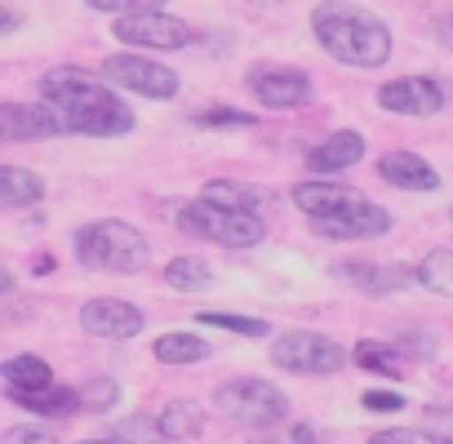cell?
I'll list each match as a JSON object with an SVG mask.
<instances>
[{"mask_svg": "<svg viewBox=\"0 0 453 444\" xmlns=\"http://www.w3.org/2000/svg\"><path fill=\"white\" fill-rule=\"evenodd\" d=\"M41 94L63 116L67 134L120 138L134 129V111L107 89V80H98L81 67H54L50 76H41Z\"/></svg>", "mask_w": 453, "mask_h": 444, "instance_id": "6da1fadb", "label": "cell"}, {"mask_svg": "<svg viewBox=\"0 0 453 444\" xmlns=\"http://www.w3.org/2000/svg\"><path fill=\"white\" fill-rule=\"evenodd\" d=\"M311 32H316L320 50L334 54L347 67H382V63H391V27L365 5L329 0V5L311 10Z\"/></svg>", "mask_w": 453, "mask_h": 444, "instance_id": "7a4b0ae2", "label": "cell"}, {"mask_svg": "<svg viewBox=\"0 0 453 444\" xmlns=\"http://www.w3.org/2000/svg\"><path fill=\"white\" fill-rule=\"evenodd\" d=\"M147 258H151L147 236L120 218H98V222H85L76 232V263L89 267V272L134 276V272L147 267Z\"/></svg>", "mask_w": 453, "mask_h": 444, "instance_id": "3957f363", "label": "cell"}, {"mask_svg": "<svg viewBox=\"0 0 453 444\" xmlns=\"http://www.w3.org/2000/svg\"><path fill=\"white\" fill-rule=\"evenodd\" d=\"M173 222H178V232H187V236H196V241L226 245V249H254V245L267 236L263 218L218 209V204H209V200H187V204H178Z\"/></svg>", "mask_w": 453, "mask_h": 444, "instance_id": "277c9868", "label": "cell"}, {"mask_svg": "<svg viewBox=\"0 0 453 444\" xmlns=\"http://www.w3.org/2000/svg\"><path fill=\"white\" fill-rule=\"evenodd\" d=\"M213 409L241 426H276V422H285L289 400L267 378H236L213 391Z\"/></svg>", "mask_w": 453, "mask_h": 444, "instance_id": "5b68a950", "label": "cell"}, {"mask_svg": "<svg viewBox=\"0 0 453 444\" xmlns=\"http://www.w3.org/2000/svg\"><path fill=\"white\" fill-rule=\"evenodd\" d=\"M272 360L285 373H303V378H329L338 369L351 364V351L325 333H285L272 347Z\"/></svg>", "mask_w": 453, "mask_h": 444, "instance_id": "8992f818", "label": "cell"}, {"mask_svg": "<svg viewBox=\"0 0 453 444\" xmlns=\"http://www.w3.org/2000/svg\"><path fill=\"white\" fill-rule=\"evenodd\" d=\"M103 80L142 98H173L178 94V72H169L165 63H151L142 54H111L103 63Z\"/></svg>", "mask_w": 453, "mask_h": 444, "instance_id": "52a82bcc", "label": "cell"}, {"mask_svg": "<svg viewBox=\"0 0 453 444\" xmlns=\"http://www.w3.org/2000/svg\"><path fill=\"white\" fill-rule=\"evenodd\" d=\"M111 36L125 41V45H142V50H182V45H191V27L178 23L173 14L151 10V5L129 14V19H116Z\"/></svg>", "mask_w": 453, "mask_h": 444, "instance_id": "ba28073f", "label": "cell"}, {"mask_svg": "<svg viewBox=\"0 0 453 444\" xmlns=\"http://www.w3.org/2000/svg\"><path fill=\"white\" fill-rule=\"evenodd\" d=\"M142 311L125 298H89L81 307V329L89 338H107V342H125V338H138L142 333Z\"/></svg>", "mask_w": 453, "mask_h": 444, "instance_id": "9c48e42d", "label": "cell"}, {"mask_svg": "<svg viewBox=\"0 0 453 444\" xmlns=\"http://www.w3.org/2000/svg\"><path fill=\"white\" fill-rule=\"evenodd\" d=\"M311 232L325 236V241H378L391 232V213L373 200L347 209V213H334V218H311Z\"/></svg>", "mask_w": 453, "mask_h": 444, "instance_id": "30bf717a", "label": "cell"}, {"mask_svg": "<svg viewBox=\"0 0 453 444\" xmlns=\"http://www.w3.org/2000/svg\"><path fill=\"white\" fill-rule=\"evenodd\" d=\"M250 94L272 111H294L311 98V80L298 67H263V72H250Z\"/></svg>", "mask_w": 453, "mask_h": 444, "instance_id": "8fae6325", "label": "cell"}, {"mask_svg": "<svg viewBox=\"0 0 453 444\" xmlns=\"http://www.w3.org/2000/svg\"><path fill=\"white\" fill-rule=\"evenodd\" d=\"M378 103L395 116H435L444 107V89L426 76H400L378 89Z\"/></svg>", "mask_w": 453, "mask_h": 444, "instance_id": "7c38bea8", "label": "cell"}, {"mask_svg": "<svg viewBox=\"0 0 453 444\" xmlns=\"http://www.w3.org/2000/svg\"><path fill=\"white\" fill-rule=\"evenodd\" d=\"M334 276L347 280V285L360 289V294H373V298L400 294V289L418 285V267H382V263H338Z\"/></svg>", "mask_w": 453, "mask_h": 444, "instance_id": "4fadbf2b", "label": "cell"}, {"mask_svg": "<svg viewBox=\"0 0 453 444\" xmlns=\"http://www.w3.org/2000/svg\"><path fill=\"white\" fill-rule=\"evenodd\" d=\"M54 134H67V125L54 107H27V103L0 107V138L27 142V138H54Z\"/></svg>", "mask_w": 453, "mask_h": 444, "instance_id": "5bb4252c", "label": "cell"}, {"mask_svg": "<svg viewBox=\"0 0 453 444\" xmlns=\"http://www.w3.org/2000/svg\"><path fill=\"white\" fill-rule=\"evenodd\" d=\"M289 195H294V204H298L303 213H311V218H334V213H347V209L365 204V195H360L356 187H342V182H320V178L298 182Z\"/></svg>", "mask_w": 453, "mask_h": 444, "instance_id": "9a60e30c", "label": "cell"}, {"mask_svg": "<svg viewBox=\"0 0 453 444\" xmlns=\"http://www.w3.org/2000/svg\"><path fill=\"white\" fill-rule=\"evenodd\" d=\"M200 200H209V204H218V209H232V213H254V218H263V213L276 204V195H272L267 187L232 182V178H213V182H204Z\"/></svg>", "mask_w": 453, "mask_h": 444, "instance_id": "2e32d148", "label": "cell"}, {"mask_svg": "<svg viewBox=\"0 0 453 444\" xmlns=\"http://www.w3.org/2000/svg\"><path fill=\"white\" fill-rule=\"evenodd\" d=\"M378 173H382V182H391L400 191H435L440 187V173L413 151H387L378 160Z\"/></svg>", "mask_w": 453, "mask_h": 444, "instance_id": "e0dca14e", "label": "cell"}, {"mask_svg": "<svg viewBox=\"0 0 453 444\" xmlns=\"http://www.w3.org/2000/svg\"><path fill=\"white\" fill-rule=\"evenodd\" d=\"M360 156H365V138L356 129H338L320 147L307 151V169L311 173H338V169H351Z\"/></svg>", "mask_w": 453, "mask_h": 444, "instance_id": "ac0fdd59", "label": "cell"}, {"mask_svg": "<svg viewBox=\"0 0 453 444\" xmlns=\"http://www.w3.org/2000/svg\"><path fill=\"white\" fill-rule=\"evenodd\" d=\"M0 378H5L10 395H32V391L54 387V373L41 356H10L5 364H0Z\"/></svg>", "mask_w": 453, "mask_h": 444, "instance_id": "d6986e66", "label": "cell"}, {"mask_svg": "<svg viewBox=\"0 0 453 444\" xmlns=\"http://www.w3.org/2000/svg\"><path fill=\"white\" fill-rule=\"evenodd\" d=\"M45 195V182L32 173V169H19V165H0V204L5 209H27Z\"/></svg>", "mask_w": 453, "mask_h": 444, "instance_id": "ffe728a7", "label": "cell"}, {"mask_svg": "<svg viewBox=\"0 0 453 444\" xmlns=\"http://www.w3.org/2000/svg\"><path fill=\"white\" fill-rule=\"evenodd\" d=\"M151 356H156L160 364H200V360H209L213 351H209V342L196 338V333H160V338L151 342Z\"/></svg>", "mask_w": 453, "mask_h": 444, "instance_id": "44dd1931", "label": "cell"}, {"mask_svg": "<svg viewBox=\"0 0 453 444\" xmlns=\"http://www.w3.org/2000/svg\"><path fill=\"white\" fill-rule=\"evenodd\" d=\"M165 285L178 289V294H200V289L213 285V267L204 258H196V254H182V258H173L165 267Z\"/></svg>", "mask_w": 453, "mask_h": 444, "instance_id": "7402d4cb", "label": "cell"}, {"mask_svg": "<svg viewBox=\"0 0 453 444\" xmlns=\"http://www.w3.org/2000/svg\"><path fill=\"white\" fill-rule=\"evenodd\" d=\"M14 404L23 409H36L45 417H67V413H81V391L72 387H45V391H32V395H10Z\"/></svg>", "mask_w": 453, "mask_h": 444, "instance_id": "603a6c76", "label": "cell"}, {"mask_svg": "<svg viewBox=\"0 0 453 444\" xmlns=\"http://www.w3.org/2000/svg\"><path fill=\"white\" fill-rule=\"evenodd\" d=\"M160 426L169 440H200L204 431V409L196 400H173L165 413H160Z\"/></svg>", "mask_w": 453, "mask_h": 444, "instance_id": "cb8c5ba5", "label": "cell"}, {"mask_svg": "<svg viewBox=\"0 0 453 444\" xmlns=\"http://www.w3.org/2000/svg\"><path fill=\"white\" fill-rule=\"evenodd\" d=\"M418 285L431 289V294L453 298V249H431V254L418 263Z\"/></svg>", "mask_w": 453, "mask_h": 444, "instance_id": "d4e9b609", "label": "cell"}, {"mask_svg": "<svg viewBox=\"0 0 453 444\" xmlns=\"http://www.w3.org/2000/svg\"><path fill=\"white\" fill-rule=\"evenodd\" d=\"M111 440H116V444H169L160 417H147V413H134V417L116 422V426H111Z\"/></svg>", "mask_w": 453, "mask_h": 444, "instance_id": "484cf974", "label": "cell"}, {"mask_svg": "<svg viewBox=\"0 0 453 444\" xmlns=\"http://www.w3.org/2000/svg\"><path fill=\"white\" fill-rule=\"evenodd\" d=\"M204 329H226V333H241V338H267L272 325L258 316H232V311H200L196 316Z\"/></svg>", "mask_w": 453, "mask_h": 444, "instance_id": "4316f807", "label": "cell"}, {"mask_svg": "<svg viewBox=\"0 0 453 444\" xmlns=\"http://www.w3.org/2000/svg\"><path fill=\"white\" fill-rule=\"evenodd\" d=\"M351 360H356L360 369H369V373H382V378H400V360H395V351H391L387 342H356Z\"/></svg>", "mask_w": 453, "mask_h": 444, "instance_id": "83f0119b", "label": "cell"}, {"mask_svg": "<svg viewBox=\"0 0 453 444\" xmlns=\"http://www.w3.org/2000/svg\"><path fill=\"white\" fill-rule=\"evenodd\" d=\"M116 400H120V387L111 378H94V382L81 387V409L85 413H107V409H116Z\"/></svg>", "mask_w": 453, "mask_h": 444, "instance_id": "f1b7e54d", "label": "cell"}, {"mask_svg": "<svg viewBox=\"0 0 453 444\" xmlns=\"http://www.w3.org/2000/svg\"><path fill=\"white\" fill-rule=\"evenodd\" d=\"M369 444H440V435H431V431H409V426H391V431L369 435Z\"/></svg>", "mask_w": 453, "mask_h": 444, "instance_id": "f546056e", "label": "cell"}, {"mask_svg": "<svg viewBox=\"0 0 453 444\" xmlns=\"http://www.w3.org/2000/svg\"><path fill=\"white\" fill-rule=\"evenodd\" d=\"M196 125H254V116L236 107H209V111H196Z\"/></svg>", "mask_w": 453, "mask_h": 444, "instance_id": "4dcf8cb0", "label": "cell"}, {"mask_svg": "<svg viewBox=\"0 0 453 444\" xmlns=\"http://www.w3.org/2000/svg\"><path fill=\"white\" fill-rule=\"evenodd\" d=\"M365 409L369 413H395V409H404V395L400 391H365Z\"/></svg>", "mask_w": 453, "mask_h": 444, "instance_id": "1f68e13d", "label": "cell"}, {"mask_svg": "<svg viewBox=\"0 0 453 444\" xmlns=\"http://www.w3.org/2000/svg\"><path fill=\"white\" fill-rule=\"evenodd\" d=\"M5 444H58V435L45 431V426H14L5 435Z\"/></svg>", "mask_w": 453, "mask_h": 444, "instance_id": "d6a6232c", "label": "cell"}, {"mask_svg": "<svg viewBox=\"0 0 453 444\" xmlns=\"http://www.w3.org/2000/svg\"><path fill=\"white\" fill-rule=\"evenodd\" d=\"M289 440H294V444H316V431H311V426H294Z\"/></svg>", "mask_w": 453, "mask_h": 444, "instance_id": "836d02e7", "label": "cell"}, {"mask_svg": "<svg viewBox=\"0 0 453 444\" xmlns=\"http://www.w3.org/2000/svg\"><path fill=\"white\" fill-rule=\"evenodd\" d=\"M440 36H444V45L453 50V14H444V19H440Z\"/></svg>", "mask_w": 453, "mask_h": 444, "instance_id": "e575fe53", "label": "cell"}, {"mask_svg": "<svg viewBox=\"0 0 453 444\" xmlns=\"http://www.w3.org/2000/svg\"><path fill=\"white\" fill-rule=\"evenodd\" d=\"M85 444H116V440H85Z\"/></svg>", "mask_w": 453, "mask_h": 444, "instance_id": "d590c367", "label": "cell"}, {"mask_svg": "<svg viewBox=\"0 0 453 444\" xmlns=\"http://www.w3.org/2000/svg\"><path fill=\"white\" fill-rule=\"evenodd\" d=\"M440 444H453V440H440Z\"/></svg>", "mask_w": 453, "mask_h": 444, "instance_id": "8d00e7d4", "label": "cell"}, {"mask_svg": "<svg viewBox=\"0 0 453 444\" xmlns=\"http://www.w3.org/2000/svg\"><path fill=\"white\" fill-rule=\"evenodd\" d=\"M449 213H453V209H449Z\"/></svg>", "mask_w": 453, "mask_h": 444, "instance_id": "74e56055", "label": "cell"}]
</instances>
